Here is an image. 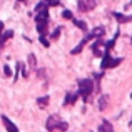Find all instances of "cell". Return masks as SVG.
<instances>
[{"label":"cell","mask_w":132,"mask_h":132,"mask_svg":"<svg viewBox=\"0 0 132 132\" xmlns=\"http://www.w3.org/2000/svg\"><path fill=\"white\" fill-rule=\"evenodd\" d=\"M92 92H94L92 79H82V80H79V95H82V99L85 102H89V97Z\"/></svg>","instance_id":"cell-1"},{"label":"cell","mask_w":132,"mask_h":132,"mask_svg":"<svg viewBox=\"0 0 132 132\" xmlns=\"http://www.w3.org/2000/svg\"><path fill=\"white\" fill-rule=\"evenodd\" d=\"M104 34H105V29H104V27H95V29L92 30V32L90 34H87V40H92V39H99V37H102Z\"/></svg>","instance_id":"cell-2"},{"label":"cell","mask_w":132,"mask_h":132,"mask_svg":"<svg viewBox=\"0 0 132 132\" xmlns=\"http://www.w3.org/2000/svg\"><path fill=\"white\" fill-rule=\"evenodd\" d=\"M2 122L5 124V129L9 130V132H19V129H17V126L12 122V120L9 119L7 116H2Z\"/></svg>","instance_id":"cell-3"},{"label":"cell","mask_w":132,"mask_h":132,"mask_svg":"<svg viewBox=\"0 0 132 132\" xmlns=\"http://www.w3.org/2000/svg\"><path fill=\"white\" fill-rule=\"evenodd\" d=\"M59 122H60V120L57 119V116H50V117L47 119V129H48V130L57 129V127H59Z\"/></svg>","instance_id":"cell-4"},{"label":"cell","mask_w":132,"mask_h":132,"mask_svg":"<svg viewBox=\"0 0 132 132\" xmlns=\"http://www.w3.org/2000/svg\"><path fill=\"white\" fill-rule=\"evenodd\" d=\"M48 20V9L42 10V12H37L35 15V22H47Z\"/></svg>","instance_id":"cell-5"},{"label":"cell","mask_w":132,"mask_h":132,"mask_svg":"<svg viewBox=\"0 0 132 132\" xmlns=\"http://www.w3.org/2000/svg\"><path fill=\"white\" fill-rule=\"evenodd\" d=\"M99 132H114V127L110 126L109 120H102V124L99 127Z\"/></svg>","instance_id":"cell-6"},{"label":"cell","mask_w":132,"mask_h":132,"mask_svg":"<svg viewBox=\"0 0 132 132\" xmlns=\"http://www.w3.org/2000/svg\"><path fill=\"white\" fill-rule=\"evenodd\" d=\"M102 59H104V60H102V64H100V67H102V69H109L110 60H112V57L109 55V50H105V54L102 55Z\"/></svg>","instance_id":"cell-7"},{"label":"cell","mask_w":132,"mask_h":132,"mask_svg":"<svg viewBox=\"0 0 132 132\" xmlns=\"http://www.w3.org/2000/svg\"><path fill=\"white\" fill-rule=\"evenodd\" d=\"M37 25V32L40 34V35H45L47 34V22H35Z\"/></svg>","instance_id":"cell-8"},{"label":"cell","mask_w":132,"mask_h":132,"mask_svg":"<svg viewBox=\"0 0 132 132\" xmlns=\"http://www.w3.org/2000/svg\"><path fill=\"white\" fill-rule=\"evenodd\" d=\"M87 42H89V40H87V37H84V39L80 40V44H79L77 47H75V48H72V55H75V54H79V52H82V48H84V45L87 44Z\"/></svg>","instance_id":"cell-9"},{"label":"cell","mask_w":132,"mask_h":132,"mask_svg":"<svg viewBox=\"0 0 132 132\" xmlns=\"http://www.w3.org/2000/svg\"><path fill=\"white\" fill-rule=\"evenodd\" d=\"M12 35H13L12 30H7V32H3V35H0V47H2V45L5 44L9 39H12Z\"/></svg>","instance_id":"cell-10"},{"label":"cell","mask_w":132,"mask_h":132,"mask_svg":"<svg viewBox=\"0 0 132 132\" xmlns=\"http://www.w3.org/2000/svg\"><path fill=\"white\" fill-rule=\"evenodd\" d=\"M77 97H79V90H77L75 94H67V97H65V104H67V105L74 104L75 100H77Z\"/></svg>","instance_id":"cell-11"},{"label":"cell","mask_w":132,"mask_h":132,"mask_svg":"<svg viewBox=\"0 0 132 132\" xmlns=\"http://www.w3.org/2000/svg\"><path fill=\"white\" fill-rule=\"evenodd\" d=\"M107 100H109V95H102L99 99V110H104L107 107Z\"/></svg>","instance_id":"cell-12"},{"label":"cell","mask_w":132,"mask_h":132,"mask_svg":"<svg viewBox=\"0 0 132 132\" xmlns=\"http://www.w3.org/2000/svg\"><path fill=\"white\" fill-rule=\"evenodd\" d=\"M114 17H116L119 22H130V19L129 17H126V15H122V13H117V12H114Z\"/></svg>","instance_id":"cell-13"},{"label":"cell","mask_w":132,"mask_h":132,"mask_svg":"<svg viewBox=\"0 0 132 132\" xmlns=\"http://www.w3.org/2000/svg\"><path fill=\"white\" fill-rule=\"evenodd\" d=\"M79 10H80V12H87V10H90L89 3L84 2V0H79Z\"/></svg>","instance_id":"cell-14"},{"label":"cell","mask_w":132,"mask_h":132,"mask_svg":"<svg viewBox=\"0 0 132 132\" xmlns=\"http://www.w3.org/2000/svg\"><path fill=\"white\" fill-rule=\"evenodd\" d=\"M47 102H48V95H44V97H40V99H37V104H39L40 107H45Z\"/></svg>","instance_id":"cell-15"},{"label":"cell","mask_w":132,"mask_h":132,"mask_svg":"<svg viewBox=\"0 0 132 132\" xmlns=\"http://www.w3.org/2000/svg\"><path fill=\"white\" fill-rule=\"evenodd\" d=\"M75 27H79L80 30H87V25H85V22H82V20H74Z\"/></svg>","instance_id":"cell-16"},{"label":"cell","mask_w":132,"mask_h":132,"mask_svg":"<svg viewBox=\"0 0 132 132\" xmlns=\"http://www.w3.org/2000/svg\"><path fill=\"white\" fill-rule=\"evenodd\" d=\"M29 64H30L32 69H37V62H35V55H34V54L29 55Z\"/></svg>","instance_id":"cell-17"},{"label":"cell","mask_w":132,"mask_h":132,"mask_svg":"<svg viewBox=\"0 0 132 132\" xmlns=\"http://www.w3.org/2000/svg\"><path fill=\"white\" fill-rule=\"evenodd\" d=\"M45 3H47L48 7H57L59 3H60V0H44Z\"/></svg>","instance_id":"cell-18"},{"label":"cell","mask_w":132,"mask_h":132,"mask_svg":"<svg viewBox=\"0 0 132 132\" xmlns=\"http://www.w3.org/2000/svg\"><path fill=\"white\" fill-rule=\"evenodd\" d=\"M62 17H64V19H67V20H72V19H74L70 10H64V12H62Z\"/></svg>","instance_id":"cell-19"},{"label":"cell","mask_w":132,"mask_h":132,"mask_svg":"<svg viewBox=\"0 0 132 132\" xmlns=\"http://www.w3.org/2000/svg\"><path fill=\"white\" fill-rule=\"evenodd\" d=\"M39 40H40V44H42L44 47H48V45H50V42L45 39V35H40V37H39Z\"/></svg>","instance_id":"cell-20"},{"label":"cell","mask_w":132,"mask_h":132,"mask_svg":"<svg viewBox=\"0 0 132 132\" xmlns=\"http://www.w3.org/2000/svg\"><path fill=\"white\" fill-rule=\"evenodd\" d=\"M62 32V27H57V29L54 30V34H52V39H59V35H60Z\"/></svg>","instance_id":"cell-21"},{"label":"cell","mask_w":132,"mask_h":132,"mask_svg":"<svg viewBox=\"0 0 132 132\" xmlns=\"http://www.w3.org/2000/svg\"><path fill=\"white\" fill-rule=\"evenodd\" d=\"M67 127H69V124H67V122H59V127H57V129L64 132V130H67Z\"/></svg>","instance_id":"cell-22"},{"label":"cell","mask_w":132,"mask_h":132,"mask_svg":"<svg viewBox=\"0 0 132 132\" xmlns=\"http://www.w3.org/2000/svg\"><path fill=\"white\" fill-rule=\"evenodd\" d=\"M120 62H122V59H112V60H110V65H109V67H116V65H119Z\"/></svg>","instance_id":"cell-23"},{"label":"cell","mask_w":132,"mask_h":132,"mask_svg":"<svg viewBox=\"0 0 132 132\" xmlns=\"http://www.w3.org/2000/svg\"><path fill=\"white\" fill-rule=\"evenodd\" d=\"M3 72H5L7 77H10V75H12V69H10L9 65H5V67H3Z\"/></svg>","instance_id":"cell-24"},{"label":"cell","mask_w":132,"mask_h":132,"mask_svg":"<svg viewBox=\"0 0 132 132\" xmlns=\"http://www.w3.org/2000/svg\"><path fill=\"white\" fill-rule=\"evenodd\" d=\"M2 30H3V22H0V34H2Z\"/></svg>","instance_id":"cell-25"},{"label":"cell","mask_w":132,"mask_h":132,"mask_svg":"<svg viewBox=\"0 0 132 132\" xmlns=\"http://www.w3.org/2000/svg\"><path fill=\"white\" fill-rule=\"evenodd\" d=\"M129 127H130V129H132V122H130V124H129Z\"/></svg>","instance_id":"cell-26"},{"label":"cell","mask_w":132,"mask_h":132,"mask_svg":"<svg viewBox=\"0 0 132 132\" xmlns=\"http://www.w3.org/2000/svg\"><path fill=\"white\" fill-rule=\"evenodd\" d=\"M19 2H27V0H19Z\"/></svg>","instance_id":"cell-27"}]
</instances>
